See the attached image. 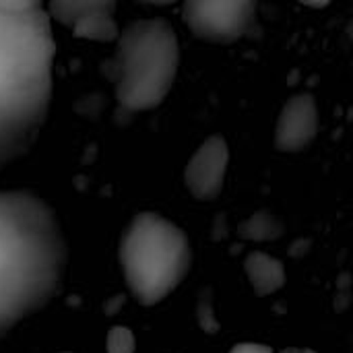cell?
I'll list each match as a JSON object with an SVG mask.
<instances>
[{
	"instance_id": "obj_3",
	"label": "cell",
	"mask_w": 353,
	"mask_h": 353,
	"mask_svg": "<svg viewBox=\"0 0 353 353\" xmlns=\"http://www.w3.org/2000/svg\"><path fill=\"white\" fill-rule=\"evenodd\" d=\"M180 43L168 19H139L120 31L116 52L103 64L114 83L118 110L137 114L157 108L174 87Z\"/></svg>"
},
{
	"instance_id": "obj_2",
	"label": "cell",
	"mask_w": 353,
	"mask_h": 353,
	"mask_svg": "<svg viewBox=\"0 0 353 353\" xmlns=\"http://www.w3.org/2000/svg\"><path fill=\"white\" fill-rule=\"evenodd\" d=\"M66 265L54 209L31 190H0V339L58 296Z\"/></svg>"
},
{
	"instance_id": "obj_5",
	"label": "cell",
	"mask_w": 353,
	"mask_h": 353,
	"mask_svg": "<svg viewBox=\"0 0 353 353\" xmlns=\"http://www.w3.org/2000/svg\"><path fill=\"white\" fill-rule=\"evenodd\" d=\"M256 4L252 0H188L182 19L188 29L211 43H232L244 37L254 23Z\"/></svg>"
},
{
	"instance_id": "obj_7",
	"label": "cell",
	"mask_w": 353,
	"mask_h": 353,
	"mask_svg": "<svg viewBox=\"0 0 353 353\" xmlns=\"http://www.w3.org/2000/svg\"><path fill=\"white\" fill-rule=\"evenodd\" d=\"M230 149L223 137H209L190 157L184 170V182L199 201H213L225 184Z\"/></svg>"
},
{
	"instance_id": "obj_8",
	"label": "cell",
	"mask_w": 353,
	"mask_h": 353,
	"mask_svg": "<svg viewBox=\"0 0 353 353\" xmlns=\"http://www.w3.org/2000/svg\"><path fill=\"white\" fill-rule=\"evenodd\" d=\"M319 132V108L312 93H298L285 101L275 124V147L281 153L306 149Z\"/></svg>"
},
{
	"instance_id": "obj_4",
	"label": "cell",
	"mask_w": 353,
	"mask_h": 353,
	"mask_svg": "<svg viewBox=\"0 0 353 353\" xmlns=\"http://www.w3.org/2000/svg\"><path fill=\"white\" fill-rule=\"evenodd\" d=\"M120 265L132 298L143 306L165 300L188 275L192 248L186 232L159 213H139L120 240Z\"/></svg>"
},
{
	"instance_id": "obj_15",
	"label": "cell",
	"mask_w": 353,
	"mask_h": 353,
	"mask_svg": "<svg viewBox=\"0 0 353 353\" xmlns=\"http://www.w3.org/2000/svg\"><path fill=\"white\" fill-rule=\"evenodd\" d=\"M331 2L329 0H323V2H304V6H308V8H327Z\"/></svg>"
},
{
	"instance_id": "obj_9",
	"label": "cell",
	"mask_w": 353,
	"mask_h": 353,
	"mask_svg": "<svg viewBox=\"0 0 353 353\" xmlns=\"http://www.w3.org/2000/svg\"><path fill=\"white\" fill-rule=\"evenodd\" d=\"M244 271H246L250 288L259 296H271L285 285L283 263L267 252H261V250L248 252L244 261Z\"/></svg>"
},
{
	"instance_id": "obj_6",
	"label": "cell",
	"mask_w": 353,
	"mask_h": 353,
	"mask_svg": "<svg viewBox=\"0 0 353 353\" xmlns=\"http://www.w3.org/2000/svg\"><path fill=\"white\" fill-rule=\"evenodd\" d=\"M48 12L74 37L91 41H118L120 37L114 21L116 2L112 0H54L48 4Z\"/></svg>"
},
{
	"instance_id": "obj_11",
	"label": "cell",
	"mask_w": 353,
	"mask_h": 353,
	"mask_svg": "<svg viewBox=\"0 0 353 353\" xmlns=\"http://www.w3.org/2000/svg\"><path fill=\"white\" fill-rule=\"evenodd\" d=\"M196 321H199V327L205 333H209V335H215L219 331V319L215 314V304H213L211 290H203L201 296H199V302H196Z\"/></svg>"
},
{
	"instance_id": "obj_17",
	"label": "cell",
	"mask_w": 353,
	"mask_h": 353,
	"mask_svg": "<svg viewBox=\"0 0 353 353\" xmlns=\"http://www.w3.org/2000/svg\"><path fill=\"white\" fill-rule=\"evenodd\" d=\"M281 353H314V352H308V350H285V352Z\"/></svg>"
},
{
	"instance_id": "obj_16",
	"label": "cell",
	"mask_w": 353,
	"mask_h": 353,
	"mask_svg": "<svg viewBox=\"0 0 353 353\" xmlns=\"http://www.w3.org/2000/svg\"><path fill=\"white\" fill-rule=\"evenodd\" d=\"M345 33H347V37H350V39L353 41V19L350 21V23H347V29H345Z\"/></svg>"
},
{
	"instance_id": "obj_1",
	"label": "cell",
	"mask_w": 353,
	"mask_h": 353,
	"mask_svg": "<svg viewBox=\"0 0 353 353\" xmlns=\"http://www.w3.org/2000/svg\"><path fill=\"white\" fill-rule=\"evenodd\" d=\"M56 41L39 0H0V170L37 141L50 112Z\"/></svg>"
},
{
	"instance_id": "obj_14",
	"label": "cell",
	"mask_w": 353,
	"mask_h": 353,
	"mask_svg": "<svg viewBox=\"0 0 353 353\" xmlns=\"http://www.w3.org/2000/svg\"><path fill=\"white\" fill-rule=\"evenodd\" d=\"M308 246H310V240H298V242L292 244L290 254H292V256H302V254L308 252Z\"/></svg>"
},
{
	"instance_id": "obj_12",
	"label": "cell",
	"mask_w": 353,
	"mask_h": 353,
	"mask_svg": "<svg viewBox=\"0 0 353 353\" xmlns=\"http://www.w3.org/2000/svg\"><path fill=\"white\" fill-rule=\"evenodd\" d=\"M134 335L126 327H112L105 339L108 353H134Z\"/></svg>"
},
{
	"instance_id": "obj_13",
	"label": "cell",
	"mask_w": 353,
	"mask_h": 353,
	"mask_svg": "<svg viewBox=\"0 0 353 353\" xmlns=\"http://www.w3.org/2000/svg\"><path fill=\"white\" fill-rule=\"evenodd\" d=\"M230 353H273V350L265 343H238Z\"/></svg>"
},
{
	"instance_id": "obj_10",
	"label": "cell",
	"mask_w": 353,
	"mask_h": 353,
	"mask_svg": "<svg viewBox=\"0 0 353 353\" xmlns=\"http://www.w3.org/2000/svg\"><path fill=\"white\" fill-rule=\"evenodd\" d=\"M283 232V223L271 211H256L238 225V236L248 242H271L281 238Z\"/></svg>"
}]
</instances>
